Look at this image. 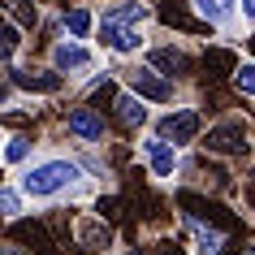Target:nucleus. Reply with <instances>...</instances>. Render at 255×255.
<instances>
[{
	"instance_id": "obj_1",
	"label": "nucleus",
	"mask_w": 255,
	"mask_h": 255,
	"mask_svg": "<svg viewBox=\"0 0 255 255\" xmlns=\"http://www.w3.org/2000/svg\"><path fill=\"white\" fill-rule=\"evenodd\" d=\"M26 190L30 203H56V199H82L91 195V173L78 156H35L26 169H17L13 177Z\"/></svg>"
},
{
	"instance_id": "obj_2",
	"label": "nucleus",
	"mask_w": 255,
	"mask_h": 255,
	"mask_svg": "<svg viewBox=\"0 0 255 255\" xmlns=\"http://www.w3.org/2000/svg\"><path fill=\"white\" fill-rule=\"evenodd\" d=\"M95 43L104 48L108 56H117V61H138V56H147V30L143 26H130V22H117V17L100 13V30H95Z\"/></svg>"
},
{
	"instance_id": "obj_3",
	"label": "nucleus",
	"mask_w": 255,
	"mask_h": 255,
	"mask_svg": "<svg viewBox=\"0 0 255 255\" xmlns=\"http://www.w3.org/2000/svg\"><path fill=\"white\" fill-rule=\"evenodd\" d=\"M48 65H52L61 78H69V82H78V78L91 82L95 74H104L95 48L91 43H78V39H56L52 48H48Z\"/></svg>"
},
{
	"instance_id": "obj_4",
	"label": "nucleus",
	"mask_w": 255,
	"mask_h": 255,
	"mask_svg": "<svg viewBox=\"0 0 255 255\" xmlns=\"http://www.w3.org/2000/svg\"><path fill=\"white\" fill-rule=\"evenodd\" d=\"M156 134L169 138L173 147H190V143H199L203 138V108L195 104H173V108H164V113H156Z\"/></svg>"
},
{
	"instance_id": "obj_5",
	"label": "nucleus",
	"mask_w": 255,
	"mask_h": 255,
	"mask_svg": "<svg viewBox=\"0 0 255 255\" xmlns=\"http://www.w3.org/2000/svg\"><path fill=\"white\" fill-rule=\"evenodd\" d=\"M121 82H126V91H134L138 100H147V104H177V82L164 78L160 69H151L147 61H134V65L121 74Z\"/></svg>"
},
{
	"instance_id": "obj_6",
	"label": "nucleus",
	"mask_w": 255,
	"mask_h": 255,
	"mask_svg": "<svg viewBox=\"0 0 255 255\" xmlns=\"http://www.w3.org/2000/svg\"><path fill=\"white\" fill-rule=\"evenodd\" d=\"M61 130H65L74 143H82V147H100L104 134H108V121H104V113L95 104H74V108L61 113Z\"/></svg>"
},
{
	"instance_id": "obj_7",
	"label": "nucleus",
	"mask_w": 255,
	"mask_h": 255,
	"mask_svg": "<svg viewBox=\"0 0 255 255\" xmlns=\"http://www.w3.org/2000/svg\"><path fill=\"white\" fill-rule=\"evenodd\" d=\"M203 151L208 156H251V130L242 117H221L203 134Z\"/></svg>"
},
{
	"instance_id": "obj_8",
	"label": "nucleus",
	"mask_w": 255,
	"mask_h": 255,
	"mask_svg": "<svg viewBox=\"0 0 255 255\" xmlns=\"http://www.w3.org/2000/svg\"><path fill=\"white\" fill-rule=\"evenodd\" d=\"M138 156L147 160V173L156 177V182H177V173H182V147H173V143L160 138V134H143L138 138Z\"/></svg>"
},
{
	"instance_id": "obj_9",
	"label": "nucleus",
	"mask_w": 255,
	"mask_h": 255,
	"mask_svg": "<svg viewBox=\"0 0 255 255\" xmlns=\"http://www.w3.org/2000/svg\"><path fill=\"white\" fill-rule=\"evenodd\" d=\"M4 87L13 91H30V95H56L65 87V78L56 69H17V65H4Z\"/></svg>"
},
{
	"instance_id": "obj_10",
	"label": "nucleus",
	"mask_w": 255,
	"mask_h": 255,
	"mask_svg": "<svg viewBox=\"0 0 255 255\" xmlns=\"http://www.w3.org/2000/svg\"><path fill=\"white\" fill-rule=\"evenodd\" d=\"M143 61H147L151 69H160L164 78H173V82L190 78V69H195V56H190L182 43H156V48H147Z\"/></svg>"
},
{
	"instance_id": "obj_11",
	"label": "nucleus",
	"mask_w": 255,
	"mask_h": 255,
	"mask_svg": "<svg viewBox=\"0 0 255 255\" xmlns=\"http://www.w3.org/2000/svg\"><path fill=\"white\" fill-rule=\"evenodd\" d=\"M56 22H61V39H78V43L95 39V30H100V13L91 4H61Z\"/></svg>"
},
{
	"instance_id": "obj_12",
	"label": "nucleus",
	"mask_w": 255,
	"mask_h": 255,
	"mask_svg": "<svg viewBox=\"0 0 255 255\" xmlns=\"http://www.w3.org/2000/svg\"><path fill=\"white\" fill-rule=\"evenodd\" d=\"M199 13V22L216 35H234L238 30V0H186Z\"/></svg>"
},
{
	"instance_id": "obj_13",
	"label": "nucleus",
	"mask_w": 255,
	"mask_h": 255,
	"mask_svg": "<svg viewBox=\"0 0 255 255\" xmlns=\"http://www.w3.org/2000/svg\"><path fill=\"white\" fill-rule=\"evenodd\" d=\"M113 113H117V121L126 126V130H147L151 121V108H147V100H138L134 91H121L117 95V104H113Z\"/></svg>"
},
{
	"instance_id": "obj_14",
	"label": "nucleus",
	"mask_w": 255,
	"mask_h": 255,
	"mask_svg": "<svg viewBox=\"0 0 255 255\" xmlns=\"http://www.w3.org/2000/svg\"><path fill=\"white\" fill-rule=\"evenodd\" d=\"M190 225V255H221L225 251V229H216V225H203V221H186Z\"/></svg>"
},
{
	"instance_id": "obj_15",
	"label": "nucleus",
	"mask_w": 255,
	"mask_h": 255,
	"mask_svg": "<svg viewBox=\"0 0 255 255\" xmlns=\"http://www.w3.org/2000/svg\"><path fill=\"white\" fill-rule=\"evenodd\" d=\"M108 17H117V22H130V26H147L151 17H156V4H143V0H113L104 4Z\"/></svg>"
},
{
	"instance_id": "obj_16",
	"label": "nucleus",
	"mask_w": 255,
	"mask_h": 255,
	"mask_svg": "<svg viewBox=\"0 0 255 255\" xmlns=\"http://www.w3.org/2000/svg\"><path fill=\"white\" fill-rule=\"evenodd\" d=\"M78 247H87V251L113 247V229L104 225V216H100V221H95V216H82L78 221Z\"/></svg>"
},
{
	"instance_id": "obj_17",
	"label": "nucleus",
	"mask_w": 255,
	"mask_h": 255,
	"mask_svg": "<svg viewBox=\"0 0 255 255\" xmlns=\"http://www.w3.org/2000/svg\"><path fill=\"white\" fill-rule=\"evenodd\" d=\"M35 151H39V143L30 134H9L4 138V164H9V169H26V164L35 160Z\"/></svg>"
},
{
	"instance_id": "obj_18",
	"label": "nucleus",
	"mask_w": 255,
	"mask_h": 255,
	"mask_svg": "<svg viewBox=\"0 0 255 255\" xmlns=\"http://www.w3.org/2000/svg\"><path fill=\"white\" fill-rule=\"evenodd\" d=\"M26 203H30V199H26V190L17 186L13 177L0 186V216H4V221H13V225H17V221L26 216Z\"/></svg>"
},
{
	"instance_id": "obj_19",
	"label": "nucleus",
	"mask_w": 255,
	"mask_h": 255,
	"mask_svg": "<svg viewBox=\"0 0 255 255\" xmlns=\"http://www.w3.org/2000/svg\"><path fill=\"white\" fill-rule=\"evenodd\" d=\"M4 17L17 22L22 30H35L43 22V9H39V0H4Z\"/></svg>"
},
{
	"instance_id": "obj_20",
	"label": "nucleus",
	"mask_w": 255,
	"mask_h": 255,
	"mask_svg": "<svg viewBox=\"0 0 255 255\" xmlns=\"http://www.w3.org/2000/svg\"><path fill=\"white\" fill-rule=\"evenodd\" d=\"M0 56H4V65H17V52H22V26H17V22H9V17H4V30H0Z\"/></svg>"
},
{
	"instance_id": "obj_21",
	"label": "nucleus",
	"mask_w": 255,
	"mask_h": 255,
	"mask_svg": "<svg viewBox=\"0 0 255 255\" xmlns=\"http://www.w3.org/2000/svg\"><path fill=\"white\" fill-rule=\"evenodd\" d=\"M234 91L242 95V100H255V56H247V61H238V69H234Z\"/></svg>"
},
{
	"instance_id": "obj_22",
	"label": "nucleus",
	"mask_w": 255,
	"mask_h": 255,
	"mask_svg": "<svg viewBox=\"0 0 255 255\" xmlns=\"http://www.w3.org/2000/svg\"><path fill=\"white\" fill-rule=\"evenodd\" d=\"M238 17L247 26H255V0H238Z\"/></svg>"
},
{
	"instance_id": "obj_23",
	"label": "nucleus",
	"mask_w": 255,
	"mask_h": 255,
	"mask_svg": "<svg viewBox=\"0 0 255 255\" xmlns=\"http://www.w3.org/2000/svg\"><path fill=\"white\" fill-rule=\"evenodd\" d=\"M0 255H30L26 247H17V242H4V247H0Z\"/></svg>"
},
{
	"instance_id": "obj_24",
	"label": "nucleus",
	"mask_w": 255,
	"mask_h": 255,
	"mask_svg": "<svg viewBox=\"0 0 255 255\" xmlns=\"http://www.w3.org/2000/svg\"><path fill=\"white\" fill-rule=\"evenodd\" d=\"M238 255H255V238H251V242H247V247H242V251H238Z\"/></svg>"
},
{
	"instance_id": "obj_25",
	"label": "nucleus",
	"mask_w": 255,
	"mask_h": 255,
	"mask_svg": "<svg viewBox=\"0 0 255 255\" xmlns=\"http://www.w3.org/2000/svg\"><path fill=\"white\" fill-rule=\"evenodd\" d=\"M117 255H147L143 247H130V251H117Z\"/></svg>"
}]
</instances>
